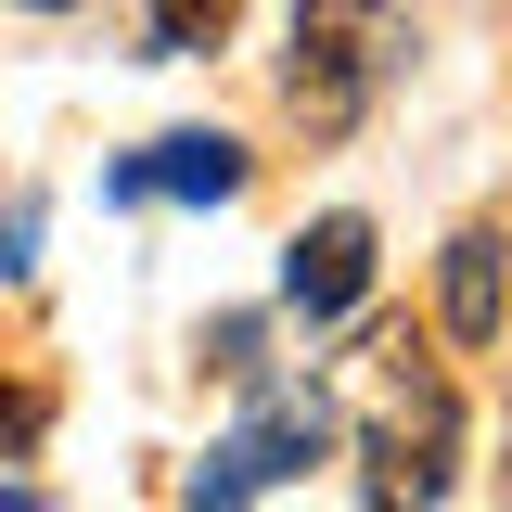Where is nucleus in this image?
Segmentation results:
<instances>
[{"label":"nucleus","instance_id":"obj_8","mask_svg":"<svg viewBox=\"0 0 512 512\" xmlns=\"http://www.w3.org/2000/svg\"><path fill=\"white\" fill-rule=\"evenodd\" d=\"M205 346H218V372H244V384H256V372H269V359H256V320H244V308L218 320V333H205Z\"/></svg>","mask_w":512,"mask_h":512},{"label":"nucleus","instance_id":"obj_1","mask_svg":"<svg viewBox=\"0 0 512 512\" xmlns=\"http://www.w3.org/2000/svg\"><path fill=\"white\" fill-rule=\"evenodd\" d=\"M320 448H333V397H320V384H282V397H256L244 423L192 461V500H218V512H231V500H269V487L308 474Z\"/></svg>","mask_w":512,"mask_h":512},{"label":"nucleus","instance_id":"obj_9","mask_svg":"<svg viewBox=\"0 0 512 512\" xmlns=\"http://www.w3.org/2000/svg\"><path fill=\"white\" fill-rule=\"evenodd\" d=\"M0 282H26V218H0Z\"/></svg>","mask_w":512,"mask_h":512},{"label":"nucleus","instance_id":"obj_4","mask_svg":"<svg viewBox=\"0 0 512 512\" xmlns=\"http://www.w3.org/2000/svg\"><path fill=\"white\" fill-rule=\"evenodd\" d=\"M359 295H372V218H308L282 244V308L308 320V333H333Z\"/></svg>","mask_w":512,"mask_h":512},{"label":"nucleus","instance_id":"obj_2","mask_svg":"<svg viewBox=\"0 0 512 512\" xmlns=\"http://www.w3.org/2000/svg\"><path fill=\"white\" fill-rule=\"evenodd\" d=\"M372 77H384V52H372V0H308V13H295V64H282L295 116H308L320 141H346V128H359V103H372Z\"/></svg>","mask_w":512,"mask_h":512},{"label":"nucleus","instance_id":"obj_5","mask_svg":"<svg viewBox=\"0 0 512 512\" xmlns=\"http://www.w3.org/2000/svg\"><path fill=\"white\" fill-rule=\"evenodd\" d=\"M448 448H461L448 384H423L410 410H384V423H372V500H436V487H448Z\"/></svg>","mask_w":512,"mask_h":512},{"label":"nucleus","instance_id":"obj_3","mask_svg":"<svg viewBox=\"0 0 512 512\" xmlns=\"http://www.w3.org/2000/svg\"><path fill=\"white\" fill-rule=\"evenodd\" d=\"M103 192H116V205H231V192H244V141H231V128H167L154 154H116Z\"/></svg>","mask_w":512,"mask_h":512},{"label":"nucleus","instance_id":"obj_7","mask_svg":"<svg viewBox=\"0 0 512 512\" xmlns=\"http://www.w3.org/2000/svg\"><path fill=\"white\" fill-rule=\"evenodd\" d=\"M141 26H154V52L180 64V52H218L244 26V0H141Z\"/></svg>","mask_w":512,"mask_h":512},{"label":"nucleus","instance_id":"obj_6","mask_svg":"<svg viewBox=\"0 0 512 512\" xmlns=\"http://www.w3.org/2000/svg\"><path fill=\"white\" fill-rule=\"evenodd\" d=\"M436 308H448V333H461V346H487V333H500V231H461V244H448Z\"/></svg>","mask_w":512,"mask_h":512},{"label":"nucleus","instance_id":"obj_10","mask_svg":"<svg viewBox=\"0 0 512 512\" xmlns=\"http://www.w3.org/2000/svg\"><path fill=\"white\" fill-rule=\"evenodd\" d=\"M26 13H64V0H26Z\"/></svg>","mask_w":512,"mask_h":512}]
</instances>
